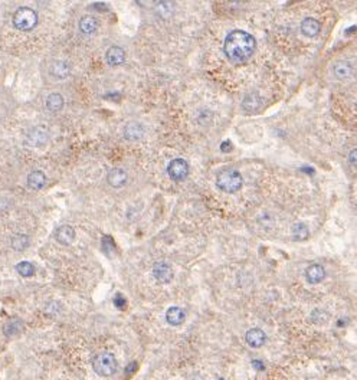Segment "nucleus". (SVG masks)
I'll return each instance as SVG.
<instances>
[{
  "mask_svg": "<svg viewBox=\"0 0 357 380\" xmlns=\"http://www.w3.org/2000/svg\"><path fill=\"white\" fill-rule=\"evenodd\" d=\"M20 326H22V323H20L19 320H12V321H9V323L4 326V334H6V336H13V334H16V333L20 330Z\"/></svg>",
  "mask_w": 357,
  "mask_h": 380,
  "instance_id": "25",
  "label": "nucleus"
},
{
  "mask_svg": "<svg viewBox=\"0 0 357 380\" xmlns=\"http://www.w3.org/2000/svg\"><path fill=\"white\" fill-rule=\"evenodd\" d=\"M331 72L337 80H347L353 75L355 68L349 61H337L331 66Z\"/></svg>",
  "mask_w": 357,
  "mask_h": 380,
  "instance_id": "8",
  "label": "nucleus"
},
{
  "mask_svg": "<svg viewBox=\"0 0 357 380\" xmlns=\"http://www.w3.org/2000/svg\"><path fill=\"white\" fill-rule=\"evenodd\" d=\"M173 269L169 264L166 262H157L153 266V277L160 284H169L173 280Z\"/></svg>",
  "mask_w": 357,
  "mask_h": 380,
  "instance_id": "7",
  "label": "nucleus"
},
{
  "mask_svg": "<svg viewBox=\"0 0 357 380\" xmlns=\"http://www.w3.org/2000/svg\"><path fill=\"white\" fill-rule=\"evenodd\" d=\"M294 241H306L308 238V228L304 223H295L291 229Z\"/></svg>",
  "mask_w": 357,
  "mask_h": 380,
  "instance_id": "23",
  "label": "nucleus"
},
{
  "mask_svg": "<svg viewBox=\"0 0 357 380\" xmlns=\"http://www.w3.org/2000/svg\"><path fill=\"white\" fill-rule=\"evenodd\" d=\"M69 72H71V66L67 61H55L49 68V74L58 80H65L69 75Z\"/></svg>",
  "mask_w": 357,
  "mask_h": 380,
  "instance_id": "13",
  "label": "nucleus"
},
{
  "mask_svg": "<svg viewBox=\"0 0 357 380\" xmlns=\"http://www.w3.org/2000/svg\"><path fill=\"white\" fill-rule=\"evenodd\" d=\"M311 321H313V323H317V324L327 323V321H328V314H327L325 311L317 308V310H314V311L311 313Z\"/></svg>",
  "mask_w": 357,
  "mask_h": 380,
  "instance_id": "26",
  "label": "nucleus"
},
{
  "mask_svg": "<svg viewBox=\"0 0 357 380\" xmlns=\"http://www.w3.org/2000/svg\"><path fill=\"white\" fill-rule=\"evenodd\" d=\"M255 49V38L245 31H232L228 33L223 43V52L232 64H245L252 58Z\"/></svg>",
  "mask_w": 357,
  "mask_h": 380,
  "instance_id": "1",
  "label": "nucleus"
},
{
  "mask_svg": "<svg viewBox=\"0 0 357 380\" xmlns=\"http://www.w3.org/2000/svg\"><path fill=\"white\" fill-rule=\"evenodd\" d=\"M105 61L110 66H119L125 61V52L119 46H111L105 52Z\"/></svg>",
  "mask_w": 357,
  "mask_h": 380,
  "instance_id": "12",
  "label": "nucleus"
},
{
  "mask_svg": "<svg viewBox=\"0 0 357 380\" xmlns=\"http://www.w3.org/2000/svg\"><path fill=\"white\" fill-rule=\"evenodd\" d=\"M306 278L310 284H320L325 278V269L318 264H313L306 269Z\"/></svg>",
  "mask_w": 357,
  "mask_h": 380,
  "instance_id": "14",
  "label": "nucleus"
},
{
  "mask_svg": "<svg viewBox=\"0 0 357 380\" xmlns=\"http://www.w3.org/2000/svg\"><path fill=\"white\" fill-rule=\"evenodd\" d=\"M186 320V311L182 308V307H170L167 311H166V321L170 324V326H180L183 324V321Z\"/></svg>",
  "mask_w": 357,
  "mask_h": 380,
  "instance_id": "11",
  "label": "nucleus"
},
{
  "mask_svg": "<svg viewBox=\"0 0 357 380\" xmlns=\"http://www.w3.org/2000/svg\"><path fill=\"white\" fill-rule=\"evenodd\" d=\"M98 20L94 16H84L80 20V31L85 35H92L98 29Z\"/></svg>",
  "mask_w": 357,
  "mask_h": 380,
  "instance_id": "18",
  "label": "nucleus"
},
{
  "mask_svg": "<svg viewBox=\"0 0 357 380\" xmlns=\"http://www.w3.org/2000/svg\"><path fill=\"white\" fill-rule=\"evenodd\" d=\"M245 341L248 343L249 347L252 348H259L264 346V343L267 341V336L261 329H251L246 331L245 334Z\"/></svg>",
  "mask_w": 357,
  "mask_h": 380,
  "instance_id": "10",
  "label": "nucleus"
},
{
  "mask_svg": "<svg viewBox=\"0 0 357 380\" xmlns=\"http://www.w3.org/2000/svg\"><path fill=\"white\" fill-rule=\"evenodd\" d=\"M144 135V127L140 123H128L124 127V137L130 141H137Z\"/></svg>",
  "mask_w": 357,
  "mask_h": 380,
  "instance_id": "15",
  "label": "nucleus"
},
{
  "mask_svg": "<svg viewBox=\"0 0 357 380\" xmlns=\"http://www.w3.org/2000/svg\"><path fill=\"white\" fill-rule=\"evenodd\" d=\"M127 179H128V176H127L125 170L119 169V167L113 169L110 173H108V176H107L108 183H110L113 187H116V189L122 187V186L127 183Z\"/></svg>",
  "mask_w": 357,
  "mask_h": 380,
  "instance_id": "17",
  "label": "nucleus"
},
{
  "mask_svg": "<svg viewBox=\"0 0 357 380\" xmlns=\"http://www.w3.org/2000/svg\"><path fill=\"white\" fill-rule=\"evenodd\" d=\"M212 117H213L212 111H209V110H199L198 123L199 124H207V123H210Z\"/></svg>",
  "mask_w": 357,
  "mask_h": 380,
  "instance_id": "27",
  "label": "nucleus"
},
{
  "mask_svg": "<svg viewBox=\"0 0 357 380\" xmlns=\"http://www.w3.org/2000/svg\"><path fill=\"white\" fill-rule=\"evenodd\" d=\"M167 173L173 180H177V182L185 180L189 174V165L183 159H174L169 163Z\"/></svg>",
  "mask_w": 357,
  "mask_h": 380,
  "instance_id": "5",
  "label": "nucleus"
},
{
  "mask_svg": "<svg viewBox=\"0 0 357 380\" xmlns=\"http://www.w3.org/2000/svg\"><path fill=\"white\" fill-rule=\"evenodd\" d=\"M242 107L246 111H256L261 107V98L256 94H249L243 98L242 101Z\"/></svg>",
  "mask_w": 357,
  "mask_h": 380,
  "instance_id": "21",
  "label": "nucleus"
},
{
  "mask_svg": "<svg viewBox=\"0 0 357 380\" xmlns=\"http://www.w3.org/2000/svg\"><path fill=\"white\" fill-rule=\"evenodd\" d=\"M216 186L225 193H235L243 186V177L237 169H222L216 176Z\"/></svg>",
  "mask_w": 357,
  "mask_h": 380,
  "instance_id": "2",
  "label": "nucleus"
},
{
  "mask_svg": "<svg viewBox=\"0 0 357 380\" xmlns=\"http://www.w3.org/2000/svg\"><path fill=\"white\" fill-rule=\"evenodd\" d=\"M29 244H31V239L25 233H19L12 238V248L15 251H25L29 247Z\"/></svg>",
  "mask_w": 357,
  "mask_h": 380,
  "instance_id": "22",
  "label": "nucleus"
},
{
  "mask_svg": "<svg viewBox=\"0 0 357 380\" xmlns=\"http://www.w3.org/2000/svg\"><path fill=\"white\" fill-rule=\"evenodd\" d=\"M231 149H232V144L229 141H225L223 144H221V150L222 151H229Z\"/></svg>",
  "mask_w": 357,
  "mask_h": 380,
  "instance_id": "28",
  "label": "nucleus"
},
{
  "mask_svg": "<svg viewBox=\"0 0 357 380\" xmlns=\"http://www.w3.org/2000/svg\"><path fill=\"white\" fill-rule=\"evenodd\" d=\"M117 359L111 353H100L92 360L94 372L102 378H110L117 372Z\"/></svg>",
  "mask_w": 357,
  "mask_h": 380,
  "instance_id": "3",
  "label": "nucleus"
},
{
  "mask_svg": "<svg viewBox=\"0 0 357 380\" xmlns=\"http://www.w3.org/2000/svg\"><path fill=\"white\" fill-rule=\"evenodd\" d=\"M349 160H350L352 166H353V167H356V150H353V151L350 153V156H349Z\"/></svg>",
  "mask_w": 357,
  "mask_h": 380,
  "instance_id": "29",
  "label": "nucleus"
},
{
  "mask_svg": "<svg viewBox=\"0 0 357 380\" xmlns=\"http://www.w3.org/2000/svg\"><path fill=\"white\" fill-rule=\"evenodd\" d=\"M16 271H17L19 275H22L25 278H29V277H32L35 274V266H34V264H31L28 261H22V262H19L16 265Z\"/></svg>",
  "mask_w": 357,
  "mask_h": 380,
  "instance_id": "24",
  "label": "nucleus"
},
{
  "mask_svg": "<svg viewBox=\"0 0 357 380\" xmlns=\"http://www.w3.org/2000/svg\"><path fill=\"white\" fill-rule=\"evenodd\" d=\"M320 22L314 17H306L303 22H301V32L307 36V38H314L320 33Z\"/></svg>",
  "mask_w": 357,
  "mask_h": 380,
  "instance_id": "16",
  "label": "nucleus"
},
{
  "mask_svg": "<svg viewBox=\"0 0 357 380\" xmlns=\"http://www.w3.org/2000/svg\"><path fill=\"white\" fill-rule=\"evenodd\" d=\"M45 183H46V176L39 170H35L28 176V186L32 190H40L45 186Z\"/></svg>",
  "mask_w": 357,
  "mask_h": 380,
  "instance_id": "19",
  "label": "nucleus"
},
{
  "mask_svg": "<svg viewBox=\"0 0 357 380\" xmlns=\"http://www.w3.org/2000/svg\"><path fill=\"white\" fill-rule=\"evenodd\" d=\"M75 229L69 225H62L55 231V239L61 245H71L75 241Z\"/></svg>",
  "mask_w": 357,
  "mask_h": 380,
  "instance_id": "9",
  "label": "nucleus"
},
{
  "mask_svg": "<svg viewBox=\"0 0 357 380\" xmlns=\"http://www.w3.org/2000/svg\"><path fill=\"white\" fill-rule=\"evenodd\" d=\"M48 140H49L48 130L43 127H35V128L29 130V132L26 134L25 144L31 146V147H40V146L46 144Z\"/></svg>",
  "mask_w": 357,
  "mask_h": 380,
  "instance_id": "6",
  "label": "nucleus"
},
{
  "mask_svg": "<svg viewBox=\"0 0 357 380\" xmlns=\"http://www.w3.org/2000/svg\"><path fill=\"white\" fill-rule=\"evenodd\" d=\"M38 25V13L31 7H19L13 15V26L22 32H29Z\"/></svg>",
  "mask_w": 357,
  "mask_h": 380,
  "instance_id": "4",
  "label": "nucleus"
},
{
  "mask_svg": "<svg viewBox=\"0 0 357 380\" xmlns=\"http://www.w3.org/2000/svg\"><path fill=\"white\" fill-rule=\"evenodd\" d=\"M46 108L52 113L61 111L64 108V97L58 92H52L46 98Z\"/></svg>",
  "mask_w": 357,
  "mask_h": 380,
  "instance_id": "20",
  "label": "nucleus"
}]
</instances>
